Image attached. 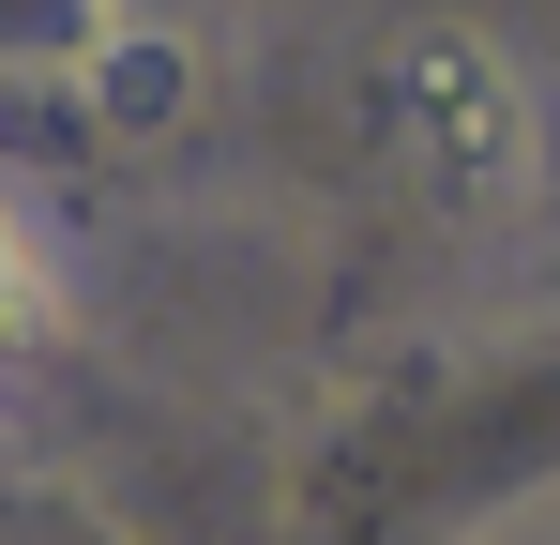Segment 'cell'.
I'll return each instance as SVG.
<instances>
[{
  "label": "cell",
  "mask_w": 560,
  "mask_h": 545,
  "mask_svg": "<svg viewBox=\"0 0 560 545\" xmlns=\"http://www.w3.org/2000/svg\"><path fill=\"white\" fill-rule=\"evenodd\" d=\"M546 152H560V121H546Z\"/></svg>",
  "instance_id": "3"
},
{
  "label": "cell",
  "mask_w": 560,
  "mask_h": 545,
  "mask_svg": "<svg viewBox=\"0 0 560 545\" xmlns=\"http://www.w3.org/2000/svg\"><path fill=\"white\" fill-rule=\"evenodd\" d=\"M15 318H31V243L0 228V334H15Z\"/></svg>",
  "instance_id": "2"
},
{
  "label": "cell",
  "mask_w": 560,
  "mask_h": 545,
  "mask_svg": "<svg viewBox=\"0 0 560 545\" xmlns=\"http://www.w3.org/2000/svg\"><path fill=\"white\" fill-rule=\"evenodd\" d=\"M394 106H409V152L455 182V197H500V182L546 152L530 91H515V61H500L485 31H409V46H394Z\"/></svg>",
  "instance_id": "1"
}]
</instances>
